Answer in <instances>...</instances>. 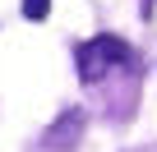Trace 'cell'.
I'll return each instance as SVG.
<instances>
[{
    "mask_svg": "<svg viewBox=\"0 0 157 152\" xmlns=\"http://www.w3.org/2000/svg\"><path fill=\"white\" fill-rule=\"evenodd\" d=\"M125 60H129V46L120 37H111V32H102V37H93V42H83L74 51V65H78V79L83 83H97L111 65H125Z\"/></svg>",
    "mask_w": 157,
    "mask_h": 152,
    "instance_id": "cell-1",
    "label": "cell"
},
{
    "mask_svg": "<svg viewBox=\"0 0 157 152\" xmlns=\"http://www.w3.org/2000/svg\"><path fill=\"white\" fill-rule=\"evenodd\" d=\"M83 120H88L83 111H65V115H60V124H51V129H46V147H69L78 134H83Z\"/></svg>",
    "mask_w": 157,
    "mask_h": 152,
    "instance_id": "cell-2",
    "label": "cell"
},
{
    "mask_svg": "<svg viewBox=\"0 0 157 152\" xmlns=\"http://www.w3.org/2000/svg\"><path fill=\"white\" fill-rule=\"evenodd\" d=\"M51 14V0H23V19H33V23H42Z\"/></svg>",
    "mask_w": 157,
    "mask_h": 152,
    "instance_id": "cell-3",
    "label": "cell"
}]
</instances>
